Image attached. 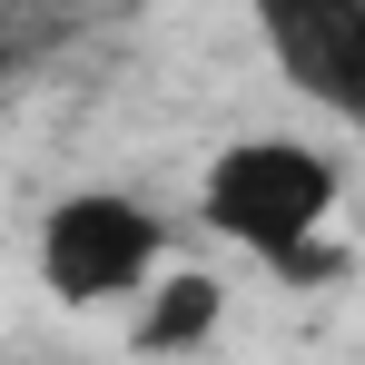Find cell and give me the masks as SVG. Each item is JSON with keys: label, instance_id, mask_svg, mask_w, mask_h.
I'll list each match as a JSON object with an SVG mask.
<instances>
[{"label": "cell", "instance_id": "5", "mask_svg": "<svg viewBox=\"0 0 365 365\" xmlns=\"http://www.w3.org/2000/svg\"><path fill=\"white\" fill-rule=\"evenodd\" d=\"M0 10H10V40L30 50V40H50V30H79L99 0H0Z\"/></svg>", "mask_w": 365, "mask_h": 365}, {"label": "cell", "instance_id": "1", "mask_svg": "<svg viewBox=\"0 0 365 365\" xmlns=\"http://www.w3.org/2000/svg\"><path fill=\"white\" fill-rule=\"evenodd\" d=\"M336 207H346V168H336V148L287 138V128L227 138V148L207 158V178H197V217H207V237H227L237 257H257V267L287 277V287L336 277Z\"/></svg>", "mask_w": 365, "mask_h": 365}, {"label": "cell", "instance_id": "2", "mask_svg": "<svg viewBox=\"0 0 365 365\" xmlns=\"http://www.w3.org/2000/svg\"><path fill=\"white\" fill-rule=\"evenodd\" d=\"M178 267L168 207L128 197V187H69L40 217V287L60 306H138Z\"/></svg>", "mask_w": 365, "mask_h": 365}, {"label": "cell", "instance_id": "4", "mask_svg": "<svg viewBox=\"0 0 365 365\" xmlns=\"http://www.w3.org/2000/svg\"><path fill=\"white\" fill-rule=\"evenodd\" d=\"M217 316H227V287L197 277V267H168L148 297L128 306V346H138V356H187V346L217 336Z\"/></svg>", "mask_w": 365, "mask_h": 365}, {"label": "cell", "instance_id": "3", "mask_svg": "<svg viewBox=\"0 0 365 365\" xmlns=\"http://www.w3.org/2000/svg\"><path fill=\"white\" fill-rule=\"evenodd\" d=\"M247 30L316 119L365 138V0H247Z\"/></svg>", "mask_w": 365, "mask_h": 365}]
</instances>
